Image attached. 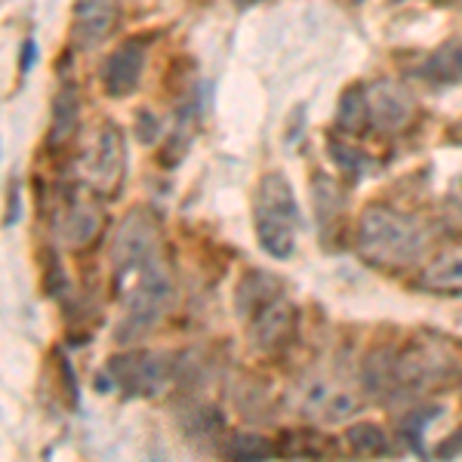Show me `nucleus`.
Masks as SVG:
<instances>
[{
  "instance_id": "nucleus-4",
  "label": "nucleus",
  "mask_w": 462,
  "mask_h": 462,
  "mask_svg": "<svg viewBox=\"0 0 462 462\" xmlns=\"http://www.w3.org/2000/svg\"><path fill=\"white\" fill-rule=\"evenodd\" d=\"M457 374V357L441 337L410 339L398 355H392L394 392L401 394H426L441 389L447 379Z\"/></svg>"
},
{
  "instance_id": "nucleus-17",
  "label": "nucleus",
  "mask_w": 462,
  "mask_h": 462,
  "mask_svg": "<svg viewBox=\"0 0 462 462\" xmlns=\"http://www.w3.org/2000/svg\"><path fill=\"white\" fill-rule=\"evenodd\" d=\"M346 441L357 457H385V453L392 450L385 431L374 426V422H357V426H352L346 435Z\"/></svg>"
},
{
  "instance_id": "nucleus-12",
  "label": "nucleus",
  "mask_w": 462,
  "mask_h": 462,
  "mask_svg": "<svg viewBox=\"0 0 462 462\" xmlns=\"http://www.w3.org/2000/svg\"><path fill=\"white\" fill-rule=\"evenodd\" d=\"M121 22V4L117 0H78L74 4V37L80 47H96L115 34Z\"/></svg>"
},
{
  "instance_id": "nucleus-19",
  "label": "nucleus",
  "mask_w": 462,
  "mask_h": 462,
  "mask_svg": "<svg viewBox=\"0 0 462 462\" xmlns=\"http://www.w3.org/2000/svg\"><path fill=\"white\" fill-rule=\"evenodd\" d=\"M315 210H318V219L330 222V219H339L342 210H346V198H342L339 185L327 176H318L315 179Z\"/></svg>"
},
{
  "instance_id": "nucleus-10",
  "label": "nucleus",
  "mask_w": 462,
  "mask_h": 462,
  "mask_svg": "<svg viewBox=\"0 0 462 462\" xmlns=\"http://www.w3.org/2000/svg\"><path fill=\"white\" fill-rule=\"evenodd\" d=\"M361 410V401L330 379H311L302 385V413L320 422H346Z\"/></svg>"
},
{
  "instance_id": "nucleus-13",
  "label": "nucleus",
  "mask_w": 462,
  "mask_h": 462,
  "mask_svg": "<svg viewBox=\"0 0 462 462\" xmlns=\"http://www.w3.org/2000/svg\"><path fill=\"white\" fill-rule=\"evenodd\" d=\"M420 287L438 296H462V244L438 253V256L422 268Z\"/></svg>"
},
{
  "instance_id": "nucleus-2",
  "label": "nucleus",
  "mask_w": 462,
  "mask_h": 462,
  "mask_svg": "<svg viewBox=\"0 0 462 462\" xmlns=\"http://www.w3.org/2000/svg\"><path fill=\"white\" fill-rule=\"evenodd\" d=\"M355 250L370 268L379 272H401L420 263L426 250V228L392 207H367L357 222Z\"/></svg>"
},
{
  "instance_id": "nucleus-7",
  "label": "nucleus",
  "mask_w": 462,
  "mask_h": 462,
  "mask_svg": "<svg viewBox=\"0 0 462 462\" xmlns=\"http://www.w3.org/2000/svg\"><path fill=\"white\" fill-rule=\"evenodd\" d=\"M106 228V216L96 198L89 195H69L62 210L56 216V235L69 250H87L99 241Z\"/></svg>"
},
{
  "instance_id": "nucleus-15",
  "label": "nucleus",
  "mask_w": 462,
  "mask_h": 462,
  "mask_svg": "<svg viewBox=\"0 0 462 462\" xmlns=\"http://www.w3.org/2000/svg\"><path fill=\"white\" fill-rule=\"evenodd\" d=\"M422 78L435 80V84L462 80V41H447L444 47H438L435 56L422 69Z\"/></svg>"
},
{
  "instance_id": "nucleus-5",
  "label": "nucleus",
  "mask_w": 462,
  "mask_h": 462,
  "mask_svg": "<svg viewBox=\"0 0 462 462\" xmlns=\"http://www.w3.org/2000/svg\"><path fill=\"white\" fill-rule=\"evenodd\" d=\"M84 182L93 195L117 198L126 176V139L117 124L106 121L96 130L93 145L84 154Z\"/></svg>"
},
{
  "instance_id": "nucleus-21",
  "label": "nucleus",
  "mask_w": 462,
  "mask_h": 462,
  "mask_svg": "<svg viewBox=\"0 0 462 462\" xmlns=\"http://www.w3.org/2000/svg\"><path fill=\"white\" fill-rule=\"evenodd\" d=\"M438 457H441V459H450V457H462V429L457 431V435H453V438H447V441L441 444V447H438Z\"/></svg>"
},
{
  "instance_id": "nucleus-3",
  "label": "nucleus",
  "mask_w": 462,
  "mask_h": 462,
  "mask_svg": "<svg viewBox=\"0 0 462 462\" xmlns=\"http://www.w3.org/2000/svg\"><path fill=\"white\" fill-rule=\"evenodd\" d=\"M253 219H256V237L268 256L287 259L293 253L302 216L287 176L265 173L259 179L256 200H253Z\"/></svg>"
},
{
  "instance_id": "nucleus-20",
  "label": "nucleus",
  "mask_w": 462,
  "mask_h": 462,
  "mask_svg": "<svg viewBox=\"0 0 462 462\" xmlns=\"http://www.w3.org/2000/svg\"><path fill=\"white\" fill-rule=\"evenodd\" d=\"M228 453L235 459H244V462H250V459H272L274 453H278V447H274L268 438L263 435H237V438H231V447H228Z\"/></svg>"
},
{
  "instance_id": "nucleus-14",
  "label": "nucleus",
  "mask_w": 462,
  "mask_h": 462,
  "mask_svg": "<svg viewBox=\"0 0 462 462\" xmlns=\"http://www.w3.org/2000/svg\"><path fill=\"white\" fill-rule=\"evenodd\" d=\"M274 296H281V281L272 278L268 272H250L244 274V281L237 284L235 305L241 311V318H250L253 311H259L265 302H272Z\"/></svg>"
},
{
  "instance_id": "nucleus-11",
  "label": "nucleus",
  "mask_w": 462,
  "mask_h": 462,
  "mask_svg": "<svg viewBox=\"0 0 462 462\" xmlns=\"http://www.w3.org/2000/svg\"><path fill=\"white\" fill-rule=\"evenodd\" d=\"M143 71H145V47L136 41H126L102 65V87H106L108 96L121 99V96H130L139 87Z\"/></svg>"
},
{
  "instance_id": "nucleus-6",
  "label": "nucleus",
  "mask_w": 462,
  "mask_h": 462,
  "mask_svg": "<svg viewBox=\"0 0 462 462\" xmlns=\"http://www.w3.org/2000/svg\"><path fill=\"white\" fill-rule=\"evenodd\" d=\"M108 376L111 385H117L126 394H136V398H148V394H158L163 385L173 376V361L167 352H133L121 355L108 361Z\"/></svg>"
},
{
  "instance_id": "nucleus-8",
  "label": "nucleus",
  "mask_w": 462,
  "mask_h": 462,
  "mask_svg": "<svg viewBox=\"0 0 462 462\" xmlns=\"http://www.w3.org/2000/svg\"><path fill=\"white\" fill-rule=\"evenodd\" d=\"M250 320V339L253 348L263 355H274L287 348L296 337V309L284 293L265 302L259 311H253Z\"/></svg>"
},
{
  "instance_id": "nucleus-16",
  "label": "nucleus",
  "mask_w": 462,
  "mask_h": 462,
  "mask_svg": "<svg viewBox=\"0 0 462 462\" xmlns=\"http://www.w3.org/2000/svg\"><path fill=\"white\" fill-rule=\"evenodd\" d=\"M78 115H80L78 93H74L71 87H65L62 93L56 96V106H53V130H50V145L69 143L74 126H78Z\"/></svg>"
},
{
  "instance_id": "nucleus-9",
  "label": "nucleus",
  "mask_w": 462,
  "mask_h": 462,
  "mask_svg": "<svg viewBox=\"0 0 462 462\" xmlns=\"http://www.w3.org/2000/svg\"><path fill=\"white\" fill-rule=\"evenodd\" d=\"M367 93V115H370V124L383 133H398L413 121L416 111V96L410 93L407 87L394 84V80H383V84H374Z\"/></svg>"
},
{
  "instance_id": "nucleus-1",
  "label": "nucleus",
  "mask_w": 462,
  "mask_h": 462,
  "mask_svg": "<svg viewBox=\"0 0 462 462\" xmlns=\"http://www.w3.org/2000/svg\"><path fill=\"white\" fill-rule=\"evenodd\" d=\"M115 287L121 300V324H117L121 342L143 337L145 330L161 324V318L173 305V278L161 253L115 265Z\"/></svg>"
},
{
  "instance_id": "nucleus-18",
  "label": "nucleus",
  "mask_w": 462,
  "mask_h": 462,
  "mask_svg": "<svg viewBox=\"0 0 462 462\" xmlns=\"http://www.w3.org/2000/svg\"><path fill=\"white\" fill-rule=\"evenodd\" d=\"M337 124L339 130L346 133H361L364 126L370 124V115H367V93L361 87H352L339 102V115H337Z\"/></svg>"
}]
</instances>
